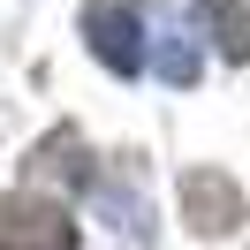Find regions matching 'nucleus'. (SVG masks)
<instances>
[{"mask_svg": "<svg viewBox=\"0 0 250 250\" xmlns=\"http://www.w3.org/2000/svg\"><path fill=\"white\" fill-rule=\"evenodd\" d=\"M83 38H91L99 68H114V76H137V68L152 61V38H144L137 0H83Z\"/></svg>", "mask_w": 250, "mask_h": 250, "instance_id": "obj_1", "label": "nucleus"}, {"mask_svg": "<svg viewBox=\"0 0 250 250\" xmlns=\"http://www.w3.org/2000/svg\"><path fill=\"white\" fill-rule=\"evenodd\" d=\"M159 76H167V83H197V46H189L182 31L159 38Z\"/></svg>", "mask_w": 250, "mask_h": 250, "instance_id": "obj_6", "label": "nucleus"}, {"mask_svg": "<svg viewBox=\"0 0 250 250\" xmlns=\"http://www.w3.org/2000/svg\"><path fill=\"white\" fill-rule=\"evenodd\" d=\"M0 250H76V220L61 212L53 197H0Z\"/></svg>", "mask_w": 250, "mask_h": 250, "instance_id": "obj_2", "label": "nucleus"}, {"mask_svg": "<svg viewBox=\"0 0 250 250\" xmlns=\"http://www.w3.org/2000/svg\"><path fill=\"white\" fill-rule=\"evenodd\" d=\"M205 38H212L228 61H250V0H197Z\"/></svg>", "mask_w": 250, "mask_h": 250, "instance_id": "obj_4", "label": "nucleus"}, {"mask_svg": "<svg viewBox=\"0 0 250 250\" xmlns=\"http://www.w3.org/2000/svg\"><path fill=\"white\" fill-rule=\"evenodd\" d=\"M31 174H61V182H83V174H91V167H83V137H76V129L46 137V144L31 152Z\"/></svg>", "mask_w": 250, "mask_h": 250, "instance_id": "obj_5", "label": "nucleus"}, {"mask_svg": "<svg viewBox=\"0 0 250 250\" xmlns=\"http://www.w3.org/2000/svg\"><path fill=\"white\" fill-rule=\"evenodd\" d=\"M182 220L197 235H235L243 228V189H235L220 167H189L182 174Z\"/></svg>", "mask_w": 250, "mask_h": 250, "instance_id": "obj_3", "label": "nucleus"}]
</instances>
